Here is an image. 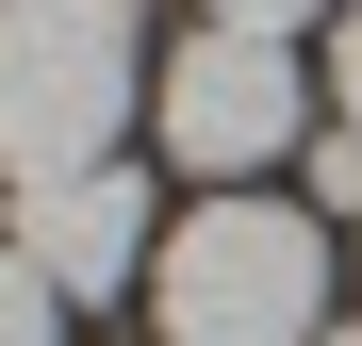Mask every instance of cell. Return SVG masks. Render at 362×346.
Instances as JSON below:
<instances>
[{
    "mask_svg": "<svg viewBox=\"0 0 362 346\" xmlns=\"http://www.w3.org/2000/svg\"><path fill=\"white\" fill-rule=\"evenodd\" d=\"M148 99L132 0H0V182H83L115 165V115Z\"/></svg>",
    "mask_w": 362,
    "mask_h": 346,
    "instance_id": "obj_1",
    "label": "cell"
},
{
    "mask_svg": "<svg viewBox=\"0 0 362 346\" xmlns=\"http://www.w3.org/2000/svg\"><path fill=\"white\" fill-rule=\"evenodd\" d=\"M165 346H313L329 330V231L296 198H198L148 264Z\"/></svg>",
    "mask_w": 362,
    "mask_h": 346,
    "instance_id": "obj_2",
    "label": "cell"
},
{
    "mask_svg": "<svg viewBox=\"0 0 362 346\" xmlns=\"http://www.w3.org/2000/svg\"><path fill=\"white\" fill-rule=\"evenodd\" d=\"M148 99H165V149L198 165V182L280 165V149H296V115H313V83H296V50H280V33H214V17L165 50V83H148Z\"/></svg>",
    "mask_w": 362,
    "mask_h": 346,
    "instance_id": "obj_3",
    "label": "cell"
},
{
    "mask_svg": "<svg viewBox=\"0 0 362 346\" xmlns=\"http://www.w3.org/2000/svg\"><path fill=\"white\" fill-rule=\"evenodd\" d=\"M17 264L49 280V297H115V280H148V182L132 165H83V182H33L17 198Z\"/></svg>",
    "mask_w": 362,
    "mask_h": 346,
    "instance_id": "obj_4",
    "label": "cell"
},
{
    "mask_svg": "<svg viewBox=\"0 0 362 346\" xmlns=\"http://www.w3.org/2000/svg\"><path fill=\"white\" fill-rule=\"evenodd\" d=\"M49 313H66V297H49V280L17 264V231H0V346H49Z\"/></svg>",
    "mask_w": 362,
    "mask_h": 346,
    "instance_id": "obj_5",
    "label": "cell"
},
{
    "mask_svg": "<svg viewBox=\"0 0 362 346\" xmlns=\"http://www.w3.org/2000/svg\"><path fill=\"white\" fill-rule=\"evenodd\" d=\"M198 17H214V33H280V50H296V17H346V0H198Z\"/></svg>",
    "mask_w": 362,
    "mask_h": 346,
    "instance_id": "obj_6",
    "label": "cell"
},
{
    "mask_svg": "<svg viewBox=\"0 0 362 346\" xmlns=\"http://www.w3.org/2000/svg\"><path fill=\"white\" fill-rule=\"evenodd\" d=\"M329 99H346V132H362V0L329 17Z\"/></svg>",
    "mask_w": 362,
    "mask_h": 346,
    "instance_id": "obj_7",
    "label": "cell"
},
{
    "mask_svg": "<svg viewBox=\"0 0 362 346\" xmlns=\"http://www.w3.org/2000/svg\"><path fill=\"white\" fill-rule=\"evenodd\" d=\"M313 346H362V330H313Z\"/></svg>",
    "mask_w": 362,
    "mask_h": 346,
    "instance_id": "obj_8",
    "label": "cell"
}]
</instances>
